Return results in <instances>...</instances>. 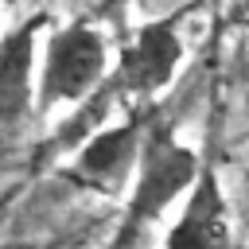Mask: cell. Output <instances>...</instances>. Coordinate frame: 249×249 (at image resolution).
I'll return each instance as SVG.
<instances>
[{
    "label": "cell",
    "instance_id": "obj_1",
    "mask_svg": "<svg viewBox=\"0 0 249 249\" xmlns=\"http://www.w3.org/2000/svg\"><path fill=\"white\" fill-rule=\"evenodd\" d=\"M198 152L175 140V124L167 121H148L140 152H136V183L121 218V233L117 241H136L144 233V226H152L156 218H163V210L191 187L195 171H198Z\"/></svg>",
    "mask_w": 249,
    "mask_h": 249
},
{
    "label": "cell",
    "instance_id": "obj_2",
    "mask_svg": "<svg viewBox=\"0 0 249 249\" xmlns=\"http://www.w3.org/2000/svg\"><path fill=\"white\" fill-rule=\"evenodd\" d=\"M101 78H105V39H101V31H93L82 19L66 23L47 43L35 109L47 113L62 101H82Z\"/></svg>",
    "mask_w": 249,
    "mask_h": 249
},
{
    "label": "cell",
    "instance_id": "obj_3",
    "mask_svg": "<svg viewBox=\"0 0 249 249\" xmlns=\"http://www.w3.org/2000/svg\"><path fill=\"white\" fill-rule=\"evenodd\" d=\"M183 12H171L163 19H152L136 31V39L124 47L117 66V86L136 97H156L171 86L179 62H183V39H179Z\"/></svg>",
    "mask_w": 249,
    "mask_h": 249
},
{
    "label": "cell",
    "instance_id": "obj_4",
    "mask_svg": "<svg viewBox=\"0 0 249 249\" xmlns=\"http://www.w3.org/2000/svg\"><path fill=\"white\" fill-rule=\"evenodd\" d=\"M148 121H152V113H136V117H128L124 124H113V128L93 132V136L78 148L74 167H70L66 175H70L74 183L89 187V191L113 195V191L128 179V171L136 167V152H140V140H144Z\"/></svg>",
    "mask_w": 249,
    "mask_h": 249
},
{
    "label": "cell",
    "instance_id": "obj_5",
    "mask_svg": "<svg viewBox=\"0 0 249 249\" xmlns=\"http://www.w3.org/2000/svg\"><path fill=\"white\" fill-rule=\"evenodd\" d=\"M171 249H206V245H226L230 241V214L226 198L218 187V167L214 160H198V171L191 179V195L183 214L163 237Z\"/></svg>",
    "mask_w": 249,
    "mask_h": 249
},
{
    "label": "cell",
    "instance_id": "obj_6",
    "mask_svg": "<svg viewBox=\"0 0 249 249\" xmlns=\"http://www.w3.org/2000/svg\"><path fill=\"white\" fill-rule=\"evenodd\" d=\"M47 27V16H31L0 39V128H12L31 109V62L35 39Z\"/></svg>",
    "mask_w": 249,
    "mask_h": 249
}]
</instances>
